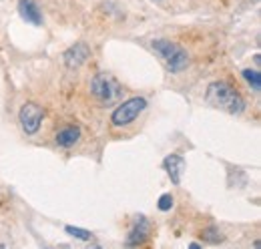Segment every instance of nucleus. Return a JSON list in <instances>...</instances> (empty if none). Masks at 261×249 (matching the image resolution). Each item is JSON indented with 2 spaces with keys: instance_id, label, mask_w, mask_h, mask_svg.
Here are the masks:
<instances>
[{
  "instance_id": "obj_1",
  "label": "nucleus",
  "mask_w": 261,
  "mask_h": 249,
  "mask_svg": "<svg viewBox=\"0 0 261 249\" xmlns=\"http://www.w3.org/2000/svg\"><path fill=\"white\" fill-rule=\"evenodd\" d=\"M205 101L219 109V111H225L229 115H241L245 111V98L237 93L229 83L225 81H215L207 87V93H205Z\"/></svg>"
},
{
  "instance_id": "obj_2",
  "label": "nucleus",
  "mask_w": 261,
  "mask_h": 249,
  "mask_svg": "<svg viewBox=\"0 0 261 249\" xmlns=\"http://www.w3.org/2000/svg\"><path fill=\"white\" fill-rule=\"evenodd\" d=\"M151 48L157 53V57L163 61V64L171 72H183L189 66V55L183 46H179L177 42H171L167 38H157L151 42Z\"/></svg>"
},
{
  "instance_id": "obj_3",
  "label": "nucleus",
  "mask_w": 261,
  "mask_h": 249,
  "mask_svg": "<svg viewBox=\"0 0 261 249\" xmlns=\"http://www.w3.org/2000/svg\"><path fill=\"white\" fill-rule=\"evenodd\" d=\"M91 91L95 94V98H97L98 103H102V105H115L117 101H121V96L125 93L121 83L113 74H109V72H97L93 77Z\"/></svg>"
},
{
  "instance_id": "obj_4",
  "label": "nucleus",
  "mask_w": 261,
  "mask_h": 249,
  "mask_svg": "<svg viewBox=\"0 0 261 249\" xmlns=\"http://www.w3.org/2000/svg\"><path fill=\"white\" fill-rule=\"evenodd\" d=\"M147 109V98L143 96H133L123 101L111 115V123L115 127H127V124L135 123V119Z\"/></svg>"
},
{
  "instance_id": "obj_5",
  "label": "nucleus",
  "mask_w": 261,
  "mask_h": 249,
  "mask_svg": "<svg viewBox=\"0 0 261 249\" xmlns=\"http://www.w3.org/2000/svg\"><path fill=\"white\" fill-rule=\"evenodd\" d=\"M44 119V109L36 103H24L18 111V121L27 135H36Z\"/></svg>"
},
{
  "instance_id": "obj_6",
  "label": "nucleus",
  "mask_w": 261,
  "mask_h": 249,
  "mask_svg": "<svg viewBox=\"0 0 261 249\" xmlns=\"http://www.w3.org/2000/svg\"><path fill=\"white\" fill-rule=\"evenodd\" d=\"M91 57V46L87 42H74L72 46H68L63 55V62H65L66 68L74 70L79 66H83L85 62L89 61Z\"/></svg>"
},
{
  "instance_id": "obj_7",
  "label": "nucleus",
  "mask_w": 261,
  "mask_h": 249,
  "mask_svg": "<svg viewBox=\"0 0 261 249\" xmlns=\"http://www.w3.org/2000/svg\"><path fill=\"white\" fill-rule=\"evenodd\" d=\"M149 233H151V223L145 217H139L135 221V225L130 227L125 245H127V247H139V245H143V243L147 241Z\"/></svg>"
},
{
  "instance_id": "obj_8",
  "label": "nucleus",
  "mask_w": 261,
  "mask_h": 249,
  "mask_svg": "<svg viewBox=\"0 0 261 249\" xmlns=\"http://www.w3.org/2000/svg\"><path fill=\"white\" fill-rule=\"evenodd\" d=\"M185 167H187L185 159L181 155H177V153H171V155H167L163 159V169L167 171V175H169L173 185H181V177H183Z\"/></svg>"
},
{
  "instance_id": "obj_9",
  "label": "nucleus",
  "mask_w": 261,
  "mask_h": 249,
  "mask_svg": "<svg viewBox=\"0 0 261 249\" xmlns=\"http://www.w3.org/2000/svg\"><path fill=\"white\" fill-rule=\"evenodd\" d=\"M18 14L24 22H29L33 27L42 24V14H40V8L34 0H18Z\"/></svg>"
},
{
  "instance_id": "obj_10",
  "label": "nucleus",
  "mask_w": 261,
  "mask_h": 249,
  "mask_svg": "<svg viewBox=\"0 0 261 249\" xmlns=\"http://www.w3.org/2000/svg\"><path fill=\"white\" fill-rule=\"evenodd\" d=\"M79 139H81V129H79L76 124L63 127V129L55 135V143H57L59 147H63V149H70V147H74V145L79 143Z\"/></svg>"
},
{
  "instance_id": "obj_11",
  "label": "nucleus",
  "mask_w": 261,
  "mask_h": 249,
  "mask_svg": "<svg viewBox=\"0 0 261 249\" xmlns=\"http://www.w3.org/2000/svg\"><path fill=\"white\" fill-rule=\"evenodd\" d=\"M243 79L249 83V87H251L255 93H259V91H261V74H259V70L245 68V70H243Z\"/></svg>"
},
{
  "instance_id": "obj_12",
  "label": "nucleus",
  "mask_w": 261,
  "mask_h": 249,
  "mask_svg": "<svg viewBox=\"0 0 261 249\" xmlns=\"http://www.w3.org/2000/svg\"><path fill=\"white\" fill-rule=\"evenodd\" d=\"M65 231L68 233V235H72L74 239H81V241H89V239L93 237V233H91V231L81 229V227H72V225H66Z\"/></svg>"
},
{
  "instance_id": "obj_13",
  "label": "nucleus",
  "mask_w": 261,
  "mask_h": 249,
  "mask_svg": "<svg viewBox=\"0 0 261 249\" xmlns=\"http://www.w3.org/2000/svg\"><path fill=\"white\" fill-rule=\"evenodd\" d=\"M203 239L209 241V243H219V241H223V235H221V231L217 227L211 225V227L203 229Z\"/></svg>"
},
{
  "instance_id": "obj_14",
  "label": "nucleus",
  "mask_w": 261,
  "mask_h": 249,
  "mask_svg": "<svg viewBox=\"0 0 261 249\" xmlns=\"http://www.w3.org/2000/svg\"><path fill=\"white\" fill-rule=\"evenodd\" d=\"M173 195L171 193H163L161 197H159V201H157V207L161 209V211H171V207H173Z\"/></svg>"
},
{
  "instance_id": "obj_15",
  "label": "nucleus",
  "mask_w": 261,
  "mask_h": 249,
  "mask_svg": "<svg viewBox=\"0 0 261 249\" xmlns=\"http://www.w3.org/2000/svg\"><path fill=\"white\" fill-rule=\"evenodd\" d=\"M253 61H255V64H257V66H259V62H261V57H259V55H255V57H253Z\"/></svg>"
}]
</instances>
